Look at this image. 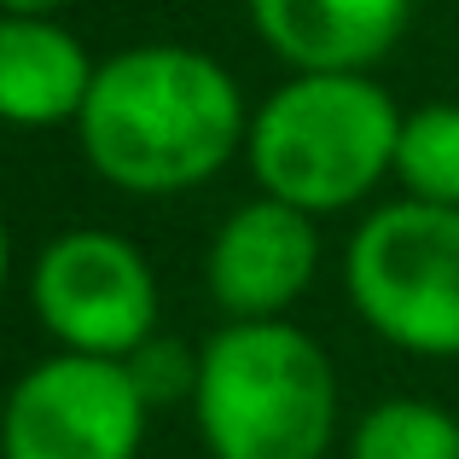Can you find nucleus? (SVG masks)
I'll return each instance as SVG.
<instances>
[{
	"label": "nucleus",
	"instance_id": "5",
	"mask_svg": "<svg viewBox=\"0 0 459 459\" xmlns=\"http://www.w3.org/2000/svg\"><path fill=\"white\" fill-rule=\"evenodd\" d=\"M30 303L65 355L134 360L157 337V273L123 233L76 227L35 256Z\"/></svg>",
	"mask_w": 459,
	"mask_h": 459
},
{
	"label": "nucleus",
	"instance_id": "9",
	"mask_svg": "<svg viewBox=\"0 0 459 459\" xmlns=\"http://www.w3.org/2000/svg\"><path fill=\"white\" fill-rule=\"evenodd\" d=\"M100 65L53 18H0V123L53 128L76 123Z\"/></svg>",
	"mask_w": 459,
	"mask_h": 459
},
{
	"label": "nucleus",
	"instance_id": "6",
	"mask_svg": "<svg viewBox=\"0 0 459 459\" xmlns=\"http://www.w3.org/2000/svg\"><path fill=\"white\" fill-rule=\"evenodd\" d=\"M146 413L128 360H35L6 395L0 459H140Z\"/></svg>",
	"mask_w": 459,
	"mask_h": 459
},
{
	"label": "nucleus",
	"instance_id": "7",
	"mask_svg": "<svg viewBox=\"0 0 459 459\" xmlns=\"http://www.w3.org/2000/svg\"><path fill=\"white\" fill-rule=\"evenodd\" d=\"M210 297L227 320H280L320 273L314 215L280 198H256L221 221L210 245Z\"/></svg>",
	"mask_w": 459,
	"mask_h": 459
},
{
	"label": "nucleus",
	"instance_id": "12",
	"mask_svg": "<svg viewBox=\"0 0 459 459\" xmlns=\"http://www.w3.org/2000/svg\"><path fill=\"white\" fill-rule=\"evenodd\" d=\"M128 372H134L140 395H146L152 407L157 402H180V395L198 390V360H192L180 343H169V337H152V343L128 360Z\"/></svg>",
	"mask_w": 459,
	"mask_h": 459
},
{
	"label": "nucleus",
	"instance_id": "2",
	"mask_svg": "<svg viewBox=\"0 0 459 459\" xmlns=\"http://www.w3.org/2000/svg\"><path fill=\"white\" fill-rule=\"evenodd\" d=\"M402 123L407 117L367 70H297L250 117L245 157L262 198L332 215L395 175Z\"/></svg>",
	"mask_w": 459,
	"mask_h": 459
},
{
	"label": "nucleus",
	"instance_id": "1",
	"mask_svg": "<svg viewBox=\"0 0 459 459\" xmlns=\"http://www.w3.org/2000/svg\"><path fill=\"white\" fill-rule=\"evenodd\" d=\"M82 157L134 198H175L215 180L250 140L245 93L210 53L146 41L105 58L76 117Z\"/></svg>",
	"mask_w": 459,
	"mask_h": 459
},
{
	"label": "nucleus",
	"instance_id": "14",
	"mask_svg": "<svg viewBox=\"0 0 459 459\" xmlns=\"http://www.w3.org/2000/svg\"><path fill=\"white\" fill-rule=\"evenodd\" d=\"M6 268H12V238H6V221H0V291H6Z\"/></svg>",
	"mask_w": 459,
	"mask_h": 459
},
{
	"label": "nucleus",
	"instance_id": "11",
	"mask_svg": "<svg viewBox=\"0 0 459 459\" xmlns=\"http://www.w3.org/2000/svg\"><path fill=\"white\" fill-rule=\"evenodd\" d=\"M395 180L407 186V198L459 210V105H425L402 123Z\"/></svg>",
	"mask_w": 459,
	"mask_h": 459
},
{
	"label": "nucleus",
	"instance_id": "3",
	"mask_svg": "<svg viewBox=\"0 0 459 459\" xmlns=\"http://www.w3.org/2000/svg\"><path fill=\"white\" fill-rule=\"evenodd\" d=\"M192 413L210 459H325L337 437L332 360L285 320H233L198 355Z\"/></svg>",
	"mask_w": 459,
	"mask_h": 459
},
{
	"label": "nucleus",
	"instance_id": "13",
	"mask_svg": "<svg viewBox=\"0 0 459 459\" xmlns=\"http://www.w3.org/2000/svg\"><path fill=\"white\" fill-rule=\"evenodd\" d=\"M65 0H0V18H53Z\"/></svg>",
	"mask_w": 459,
	"mask_h": 459
},
{
	"label": "nucleus",
	"instance_id": "8",
	"mask_svg": "<svg viewBox=\"0 0 459 459\" xmlns=\"http://www.w3.org/2000/svg\"><path fill=\"white\" fill-rule=\"evenodd\" d=\"M413 0H250V23L291 70H372L407 30Z\"/></svg>",
	"mask_w": 459,
	"mask_h": 459
},
{
	"label": "nucleus",
	"instance_id": "4",
	"mask_svg": "<svg viewBox=\"0 0 459 459\" xmlns=\"http://www.w3.org/2000/svg\"><path fill=\"white\" fill-rule=\"evenodd\" d=\"M349 303L384 343L407 355H459V210L384 204L343 256Z\"/></svg>",
	"mask_w": 459,
	"mask_h": 459
},
{
	"label": "nucleus",
	"instance_id": "10",
	"mask_svg": "<svg viewBox=\"0 0 459 459\" xmlns=\"http://www.w3.org/2000/svg\"><path fill=\"white\" fill-rule=\"evenodd\" d=\"M349 459H459V413L419 395H395L355 419Z\"/></svg>",
	"mask_w": 459,
	"mask_h": 459
}]
</instances>
